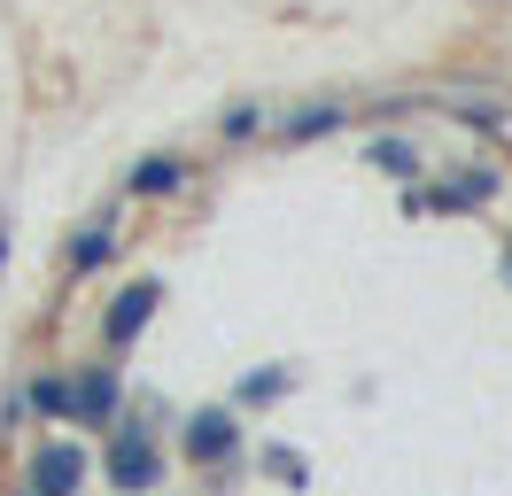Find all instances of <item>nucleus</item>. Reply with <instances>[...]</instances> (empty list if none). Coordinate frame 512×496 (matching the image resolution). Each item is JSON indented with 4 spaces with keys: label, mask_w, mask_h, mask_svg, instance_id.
Returning a JSON list of instances; mask_svg holds the SVG:
<instances>
[{
    "label": "nucleus",
    "mask_w": 512,
    "mask_h": 496,
    "mask_svg": "<svg viewBox=\"0 0 512 496\" xmlns=\"http://www.w3.org/2000/svg\"><path fill=\"white\" fill-rule=\"evenodd\" d=\"M78 481H86V458H78L70 442H47L39 465H32V489L39 496H78Z\"/></svg>",
    "instance_id": "f257e3e1"
},
{
    "label": "nucleus",
    "mask_w": 512,
    "mask_h": 496,
    "mask_svg": "<svg viewBox=\"0 0 512 496\" xmlns=\"http://www.w3.org/2000/svg\"><path fill=\"white\" fill-rule=\"evenodd\" d=\"M109 473H117V489H148V481H156V450H148L140 434H125V442L109 450Z\"/></svg>",
    "instance_id": "f03ea898"
},
{
    "label": "nucleus",
    "mask_w": 512,
    "mask_h": 496,
    "mask_svg": "<svg viewBox=\"0 0 512 496\" xmlns=\"http://www.w3.org/2000/svg\"><path fill=\"white\" fill-rule=\"evenodd\" d=\"M148 310H156V287L140 279V287H125L117 295V310H109V341H132L140 326H148Z\"/></svg>",
    "instance_id": "7ed1b4c3"
},
{
    "label": "nucleus",
    "mask_w": 512,
    "mask_h": 496,
    "mask_svg": "<svg viewBox=\"0 0 512 496\" xmlns=\"http://www.w3.org/2000/svg\"><path fill=\"white\" fill-rule=\"evenodd\" d=\"M179 179H187V163H179V155H148V163L132 171V194H171Z\"/></svg>",
    "instance_id": "20e7f679"
},
{
    "label": "nucleus",
    "mask_w": 512,
    "mask_h": 496,
    "mask_svg": "<svg viewBox=\"0 0 512 496\" xmlns=\"http://www.w3.org/2000/svg\"><path fill=\"white\" fill-rule=\"evenodd\" d=\"M187 450H194V458L233 450V419H225V411H202V419H194V434H187Z\"/></svg>",
    "instance_id": "39448f33"
},
{
    "label": "nucleus",
    "mask_w": 512,
    "mask_h": 496,
    "mask_svg": "<svg viewBox=\"0 0 512 496\" xmlns=\"http://www.w3.org/2000/svg\"><path fill=\"white\" fill-rule=\"evenodd\" d=\"M78 411H86V419H109V403H117V380H109V372H86V380H78Z\"/></svg>",
    "instance_id": "423d86ee"
},
{
    "label": "nucleus",
    "mask_w": 512,
    "mask_h": 496,
    "mask_svg": "<svg viewBox=\"0 0 512 496\" xmlns=\"http://www.w3.org/2000/svg\"><path fill=\"white\" fill-rule=\"evenodd\" d=\"M334 117H342V109H303V117H288L280 132H288V140H319V132H334Z\"/></svg>",
    "instance_id": "0eeeda50"
},
{
    "label": "nucleus",
    "mask_w": 512,
    "mask_h": 496,
    "mask_svg": "<svg viewBox=\"0 0 512 496\" xmlns=\"http://www.w3.org/2000/svg\"><path fill=\"white\" fill-rule=\"evenodd\" d=\"M373 163H388V171H412L419 155H412V148H404V140H381V148H373Z\"/></svg>",
    "instance_id": "6e6552de"
},
{
    "label": "nucleus",
    "mask_w": 512,
    "mask_h": 496,
    "mask_svg": "<svg viewBox=\"0 0 512 496\" xmlns=\"http://www.w3.org/2000/svg\"><path fill=\"white\" fill-rule=\"evenodd\" d=\"M218 132H225V140H249V132H256V109H233V117H225Z\"/></svg>",
    "instance_id": "1a4fd4ad"
},
{
    "label": "nucleus",
    "mask_w": 512,
    "mask_h": 496,
    "mask_svg": "<svg viewBox=\"0 0 512 496\" xmlns=\"http://www.w3.org/2000/svg\"><path fill=\"white\" fill-rule=\"evenodd\" d=\"M101 256H109V225H101V233H86V241H78V264H101Z\"/></svg>",
    "instance_id": "9d476101"
}]
</instances>
